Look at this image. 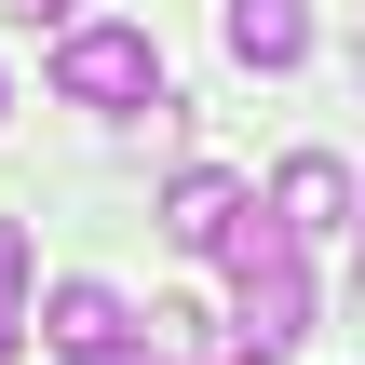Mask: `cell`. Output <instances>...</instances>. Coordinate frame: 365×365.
Returning a JSON list of instances; mask_svg holds the SVG:
<instances>
[{
    "label": "cell",
    "mask_w": 365,
    "mask_h": 365,
    "mask_svg": "<svg viewBox=\"0 0 365 365\" xmlns=\"http://www.w3.org/2000/svg\"><path fill=\"white\" fill-rule=\"evenodd\" d=\"M230 339H244V352L312 339V257H298V230H284L271 203L230 230Z\"/></svg>",
    "instance_id": "obj_1"
},
{
    "label": "cell",
    "mask_w": 365,
    "mask_h": 365,
    "mask_svg": "<svg viewBox=\"0 0 365 365\" xmlns=\"http://www.w3.org/2000/svg\"><path fill=\"white\" fill-rule=\"evenodd\" d=\"M298 54H312V0H230V68L284 81Z\"/></svg>",
    "instance_id": "obj_6"
},
{
    "label": "cell",
    "mask_w": 365,
    "mask_h": 365,
    "mask_svg": "<svg viewBox=\"0 0 365 365\" xmlns=\"http://www.w3.org/2000/svg\"><path fill=\"white\" fill-rule=\"evenodd\" d=\"M230 365H284V352H230Z\"/></svg>",
    "instance_id": "obj_10"
},
{
    "label": "cell",
    "mask_w": 365,
    "mask_h": 365,
    "mask_svg": "<svg viewBox=\"0 0 365 365\" xmlns=\"http://www.w3.org/2000/svg\"><path fill=\"white\" fill-rule=\"evenodd\" d=\"M257 203H244V176L230 163H190L176 190H163V244H190V257H230V230H244Z\"/></svg>",
    "instance_id": "obj_5"
},
{
    "label": "cell",
    "mask_w": 365,
    "mask_h": 365,
    "mask_svg": "<svg viewBox=\"0 0 365 365\" xmlns=\"http://www.w3.org/2000/svg\"><path fill=\"white\" fill-rule=\"evenodd\" d=\"M0 108H14V95H0Z\"/></svg>",
    "instance_id": "obj_13"
},
{
    "label": "cell",
    "mask_w": 365,
    "mask_h": 365,
    "mask_svg": "<svg viewBox=\"0 0 365 365\" xmlns=\"http://www.w3.org/2000/svg\"><path fill=\"white\" fill-rule=\"evenodd\" d=\"M352 68H365V54H352Z\"/></svg>",
    "instance_id": "obj_14"
},
{
    "label": "cell",
    "mask_w": 365,
    "mask_h": 365,
    "mask_svg": "<svg viewBox=\"0 0 365 365\" xmlns=\"http://www.w3.org/2000/svg\"><path fill=\"white\" fill-rule=\"evenodd\" d=\"M41 352L54 365H135V298L122 284H95V271H68V284H41Z\"/></svg>",
    "instance_id": "obj_3"
},
{
    "label": "cell",
    "mask_w": 365,
    "mask_h": 365,
    "mask_svg": "<svg viewBox=\"0 0 365 365\" xmlns=\"http://www.w3.org/2000/svg\"><path fill=\"white\" fill-rule=\"evenodd\" d=\"M352 312H365V271H352Z\"/></svg>",
    "instance_id": "obj_11"
},
{
    "label": "cell",
    "mask_w": 365,
    "mask_h": 365,
    "mask_svg": "<svg viewBox=\"0 0 365 365\" xmlns=\"http://www.w3.org/2000/svg\"><path fill=\"white\" fill-rule=\"evenodd\" d=\"M27 312H41V257H27V230L0 217V352L27 339Z\"/></svg>",
    "instance_id": "obj_8"
},
{
    "label": "cell",
    "mask_w": 365,
    "mask_h": 365,
    "mask_svg": "<svg viewBox=\"0 0 365 365\" xmlns=\"http://www.w3.org/2000/svg\"><path fill=\"white\" fill-rule=\"evenodd\" d=\"M352 163H339V149H284V163H271V217H284V230H298V244H325V230H352Z\"/></svg>",
    "instance_id": "obj_4"
},
{
    "label": "cell",
    "mask_w": 365,
    "mask_h": 365,
    "mask_svg": "<svg viewBox=\"0 0 365 365\" xmlns=\"http://www.w3.org/2000/svg\"><path fill=\"white\" fill-rule=\"evenodd\" d=\"M54 95L68 108H163V41L149 27H122V14H81V27H54Z\"/></svg>",
    "instance_id": "obj_2"
},
{
    "label": "cell",
    "mask_w": 365,
    "mask_h": 365,
    "mask_svg": "<svg viewBox=\"0 0 365 365\" xmlns=\"http://www.w3.org/2000/svg\"><path fill=\"white\" fill-rule=\"evenodd\" d=\"M352 230H365V203H352Z\"/></svg>",
    "instance_id": "obj_12"
},
{
    "label": "cell",
    "mask_w": 365,
    "mask_h": 365,
    "mask_svg": "<svg viewBox=\"0 0 365 365\" xmlns=\"http://www.w3.org/2000/svg\"><path fill=\"white\" fill-rule=\"evenodd\" d=\"M14 27H81V0H0Z\"/></svg>",
    "instance_id": "obj_9"
},
{
    "label": "cell",
    "mask_w": 365,
    "mask_h": 365,
    "mask_svg": "<svg viewBox=\"0 0 365 365\" xmlns=\"http://www.w3.org/2000/svg\"><path fill=\"white\" fill-rule=\"evenodd\" d=\"M135 352H149V365H230V312H203V298H149V312H135Z\"/></svg>",
    "instance_id": "obj_7"
}]
</instances>
